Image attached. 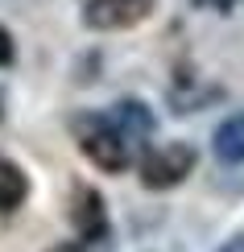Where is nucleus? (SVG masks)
<instances>
[{"label":"nucleus","mask_w":244,"mask_h":252,"mask_svg":"<svg viewBox=\"0 0 244 252\" xmlns=\"http://www.w3.org/2000/svg\"><path fill=\"white\" fill-rule=\"evenodd\" d=\"M195 161L199 157H195V149H190L186 141H170V145L153 149L141 161V182L149 186V190H170V186H178L182 178H190Z\"/></svg>","instance_id":"1"},{"label":"nucleus","mask_w":244,"mask_h":252,"mask_svg":"<svg viewBox=\"0 0 244 252\" xmlns=\"http://www.w3.org/2000/svg\"><path fill=\"white\" fill-rule=\"evenodd\" d=\"M75 128H79V145H83V157L87 161H95L108 174H120L129 165V145H124V136L108 120H83Z\"/></svg>","instance_id":"2"},{"label":"nucleus","mask_w":244,"mask_h":252,"mask_svg":"<svg viewBox=\"0 0 244 252\" xmlns=\"http://www.w3.org/2000/svg\"><path fill=\"white\" fill-rule=\"evenodd\" d=\"M153 0H91L87 4V25L91 29H129L145 21Z\"/></svg>","instance_id":"3"},{"label":"nucleus","mask_w":244,"mask_h":252,"mask_svg":"<svg viewBox=\"0 0 244 252\" xmlns=\"http://www.w3.org/2000/svg\"><path fill=\"white\" fill-rule=\"evenodd\" d=\"M70 223H75V232H79L83 240L104 236L108 215H104V198H100V190H91V186H75V194H70Z\"/></svg>","instance_id":"4"},{"label":"nucleus","mask_w":244,"mask_h":252,"mask_svg":"<svg viewBox=\"0 0 244 252\" xmlns=\"http://www.w3.org/2000/svg\"><path fill=\"white\" fill-rule=\"evenodd\" d=\"M108 124L124 136V145L133 149V141H141V136H149V132H153V112L145 108L141 99H120V103L112 108Z\"/></svg>","instance_id":"5"},{"label":"nucleus","mask_w":244,"mask_h":252,"mask_svg":"<svg viewBox=\"0 0 244 252\" xmlns=\"http://www.w3.org/2000/svg\"><path fill=\"white\" fill-rule=\"evenodd\" d=\"M215 157L219 161H244V112L228 116L215 128Z\"/></svg>","instance_id":"6"},{"label":"nucleus","mask_w":244,"mask_h":252,"mask_svg":"<svg viewBox=\"0 0 244 252\" xmlns=\"http://www.w3.org/2000/svg\"><path fill=\"white\" fill-rule=\"evenodd\" d=\"M25 194H29L25 174H21L13 161H0V211H13V207H21V203H25Z\"/></svg>","instance_id":"7"},{"label":"nucleus","mask_w":244,"mask_h":252,"mask_svg":"<svg viewBox=\"0 0 244 252\" xmlns=\"http://www.w3.org/2000/svg\"><path fill=\"white\" fill-rule=\"evenodd\" d=\"M8 62H13V37L0 29V66H8Z\"/></svg>","instance_id":"8"},{"label":"nucleus","mask_w":244,"mask_h":252,"mask_svg":"<svg viewBox=\"0 0 244 252\" xmlns=\"http://www.w3.org/2000/svg\"><path fill=\"white\" fill-rule=\"evenodd\" d=\"M195 4H199V8H215V13H228L236 0H195Z\"/></svg>","instance_id":"9"}]
</instances>
